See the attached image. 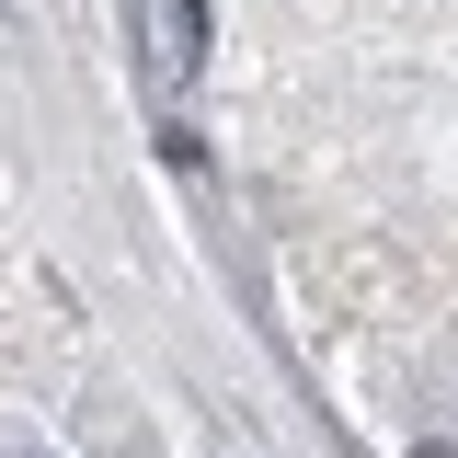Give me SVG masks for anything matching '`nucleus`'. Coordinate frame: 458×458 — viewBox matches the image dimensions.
Masks as SVG:
<instances>
[{"instance_id": "nucleus-2", "label": "nucleus", "mask_w": 458, "mask_h": 458, "mask_svg": "<svg viewBox=\"0 0 458 458\" xmlns=\"http://www.w3.org/2000/svg\"><path fill=\"white\" fill-rule=\"evenodd\" d=\"M412 458H458V436H424V447H412Z\"/></svg>"}, {"instance_id": "nucleus-1", "label": "nucleus", "mask_w": 458, "mask_h": 458, "mask_svg": "<svg viewBox=\"0 0 458 458\" xmlns=\"http://www.w3.org/2000/svg\"><path fill=\"white\" fill-rule=\"evenodd\" d=\"M161 35H172V69H207V0H161Z\"/></svg>"}]
</instances>
